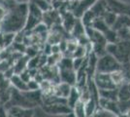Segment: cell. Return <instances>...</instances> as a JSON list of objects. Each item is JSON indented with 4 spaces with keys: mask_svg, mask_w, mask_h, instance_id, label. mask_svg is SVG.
I'll list each match as a JSON object with an SVG mask.
<instances>
[{
    "mask_svg": "<svg viewBox=\"0 0 130 117\" xmlns=\"http://www.w3.org/2000/svg\"><path fill=\"white\" fill-rule=\"evenodd\" d=\"M28 16V3H15L0 22L2 33H18L24 29Z\"/></svg>",
    "mask_w": 130,
    "mask_h": 117,
    "instance_id": "obj_1",
    "label": "cell"
},
{
    "mask_svg": "<svg viewBox=\"0 0 130 117\" xmlns=\"http://www.w3.org/2000/svg\"><path fill=\"white\" fill-rule=\"evenodd\" d=\"M40 108L45 113L53 116H64L72 114V109L67 105V100L57 98L54 95L43 96V102Z\"/></svg>",
    "mask_w": 130,
    "mask_h": 117,
    "instance_id": "obj_2",
    "label": "cell"
},
{
    "mask_svg": "<svg viewBox=\"0 0 130 117\" xmlns=\"http://www.w3.org/2000/svg\"><path fill=\"white\" fill-rule=\"evenodd\" d=\"M106 51L115 57L121 66L130 62V41H119L117 43L107 44Z\"/></svg>",
    "mask_w": 130,
    "mask_h": 117,
    "instance_id": "obj_3",
    "label": "cell"
},
{
    "mask_svg": "<svg viewBox=\"0 0 130 117\" xmlns=\"http://www.w3.org/2000/svg\"><path fill=\"white\" fill-rule=\"evenodd\" d=\"M122 68L121 63L117 59H115L110 54H106L104 56L98 58L97 66H96V72L111 74L115 71H119Z\"/></svg>",
    "mask_w": 130,
    "mask_h": 117,
    "instance_id": "obj_4",
    "label": "cell"
},
{
    "mask_svg": "<svg viewBox=\"0 0 130 117\" xmlns=\"http://www.w3.org/2000/svg\"><path fill=\"white\" fill-rule=\"evenodd\" d=\"M44 13L33 3H28V16L23 31H32L40 22H43Z\"/></svg>",
    "mask_w": 130,
    "mask_h": 117,
    "instance_id": "obj_5",
    "label": "cell"
},
{
    "mask_svg": "<svg viewBox=\"0 0 130 117\" xmlns=\"http://www.w3.org/2000/svg\"><path fill=\"white\" fill-rule=\"evenodd\" d=\"M94 84L96 85L98 90H111L117 89L118 87L115 85V83L112 80L111 74L106 73H95L92 78Z\"/></svg>",
    "mask_w": 130,
    "mask_h": 117,
    "instance_id": "obj_6",
    "label": "cell"
},
{
    "mask_svg": "<svg viewBox=\"0 0 130 117\" xmlns=\"http://www.w3.org/2000/svg\"><path fill=\"white\" fill-rule=\"evenodd\" d=\"M109 10L116 15H125L130 17V4L120 0H107Z\"/></svg>",
    "mask_w": 130,
    "mask_h": 117,
    "instance_id": "obj_7",
    "label": "cell"
},
{
    "mask_svg": "<svg viewBox=\"0 0 130 117\" xmlns=\"http://www.w3.org/2000/svg\"><path fill=\"white\" fill-rule=\"evenodd\" d=\"M43 22L48 27V28H54L55 25L61 24V16L57 10L52 9L50 11L44 13Z\"/></svg>",
    "mask_w": 130,
    "mask_h": 117,
    "instance_id": "obj_8",
    "label": "cell"
},
{
    "mask_svg": "<svg viewBox=\"0 0 130 117\" xmlns=\"http://www.w3.org/2000/svg\"><path fill=\"white\" fill-rule=\"evenodd\" d=\"M58 75H59L60 82H64L71 86H76L77 74L74 68H59L58 67Z\"/></svg>",
    "mask_w": 130,
    "mask_h": 117,
    "instance_id": "obj_9",
    "label": "cell"
},
{
    "mask_svg": "<svg viewBox=\"0 0 130 117\" xmlns=\"http://www.w3.org/2000/svg\"><path fill=\"white\" fill-rule=\"evenodd\" d=\"M96 2V0H81V1H77L74 11H73V15L77 18V19H81L83 15L87 11H89L91 9L93 4Z\"/></svg>",
    "mask_w": 130,
    "mask_h": 117,
    "instance_id": "obj_10",
    "label": "cell"
},
{
    "mask_svg": "<svg viewBox=\"0 0 130 117\" xmlns=\"http://www.w3.org/2000/svg\"><path fill=\"white\" fill-rule=\"evenodd\" d=\"M9 117H34L35 109L24 108L21 106H10L6 107Z\"/></svg>",
    "mask_w": 130,
    "mask_h": 117,
    "instance_id": "obj_11",
    "label": "cell"
},
{
    "mask_svg": "<svg viewBox=\"0 0 130 117\" xmlns=\"http://www.w3.org/2000/svg\"><path fill=\"white\" fill-rule=\"evenodd\" d=\"M98 106H99V108H101L103 110H106V111L111 112V113H114L116 115H119V113H120L119 101H117V100H106V99L99 98Z\"/></svg>",
    "mask_w": 130,
    "mask_h": 117,
    "instance_id": "obj_12",
    "label": "cell"
},
{
    "mask_svg": "<svg viewBox=\"0 0 130 117\" xmlns=\"http://www.w3.org/2000/svg\"><path fill=\"white\" fill-rule=\"evenodd\" d=\"M72 87L69 84L64 83V82H59L57 84H54V95L56 96L57 98H60V99H67L68 96L70 94L71 90H72Z\"/></svg>",
    "mask_w": 130,
    "mask_h": 117,
    "instance_id": "obj_13",
    "label": "cell"
},
{
    "mask_svg": "<svg viewBox=\"0 0 130 117\" xmlns=\"http://www.w3.org/2000/svg\"><path fill=\"white\" fill-rule=\"evenodd\" d=\"M90 10L96 18H103L104 15L110 11L107 4V0H96V2L93 4Z\"/></svg>",
    "mask_w": 130,
    "mask_h": 117,
    "instance_id": "obj_14",
    "label": "cell"
},
{
    "mask_svg": "<svg viewBox=\"0 0 130 117\" xmlns=\"http://www.w3.org/2000/svg\"><path fill=\"white\" fill-rule=\"evenodd\" d=\"M81 92H80V90L77 88L76 86H73L72 87V90H71L70 94L68 96V98L66 99L67 100V105L69 106L71 109H73L74 108V106H76L77 103L80 101L81 100Z\"/></svg>",
    "mask_w": 130,
    "mask_h": 117,
    "instance_id": "obj_15",
    "label": "cell"
},
{
    "mask_svg": "<svg viewBox=\"0 0 130 117\" xmlns=\"http://www.w3.org/2000/svg\"><path fill=\"white\" fill-rule=\"evenodd\" d=\"M10 82H11L12 87H13L14 89L20 91V92H25V91H28L27 83L25 82V81L22 80L19 74H14V75L10 78Z\"/></svg>",
    "mask_w": 130,
    "mask_h": 117,
    "instance_id": "obj_16",
    "label": "cell"
},
{
    "mask_svg": "<svg viewBox=\"0 0 130 117\" xmlns=\"http://www.w3.org/2000/svg\"><path fill=\"white\" fill-rule=\"evenodd\" d=\"M113 29L116 31H119L121 29L125 28H130V17L125 16V15H119L117 18V21L115 22V24L112 27Z\"/></svg>",
    "mask_w": 130,
    "mask_h": 117,
    "instance_id": "obj_17",
    "label": "cell"
},
{
    "mask_svg": "<svg viewBox=\"0 0 130 117\" xmlns=\"http://www.w3.org/2000/svg\"><path fill=\"white\" fill-rule=\"evenodd\" d=\"M29 60H30V59H29L27 56L20 57V58L16 61L15 64L13 66L15 74H21L22 71H24L25 69H27V64H28Z\"/></svg>",
    "mask_w": 130,
    "mask_h": 117,
    "instance_id": "obj_18",
    "label": "cell"
},
{
    "mask_svg": "<svg viewBox=\"0 0 130 117\" xmlns=\"http://www.w3.org/2000/svg\"><path fill=\"white\" fill-rule=\"evenodd\" d=\"M118 96H119V88L111 90H99V98L102 99L119 101Z\"/></svg>",
    "mask_w": 130,
    "mask_h": 117,
    "instance_id": "obj_19",
    "label": "cell"
},
{
    "mask_svg": "<svg viewBox=\"0 0 130 117\" xmlns=\"http://www.w3.org/2000/svg\"><path fill=\"white\" fill-rule=\"evenodd\" d=\"M91 28H94L96 31H98V32H100V33L102 34L106 33L109 29L111 28L106 22H104V20L102 18H96L94 20L93 23H92Z\"/></svg>",
    "mask_w": 130,
    "mask_h": 117,
    "instance_id": "obj_20",
    "label": "cell"
},
{
    "mask_svg": "<svg viewBox=\"0 0 130 117\" xmlns=\"http://www.w3.org/2000/svg\"><path fill=\"white\" fill-rule=\"evenodd\" d=\"M85 107H86V113L87 117H91L99 108L98 101L93 99H88L87 101H85Z\"/></svg>",
    "mask_w": 130,
    "mask_h": 117,
    "instance_id": "obj_21",
    "label": "cell"
},
{
    "mask_svg": "<svg viewBox=\"0 0 130 117\" xmlns=\"http://www.w3.org/2000/svg\"><path fill=\"white\" fill-rule=\"evenodd\" d=\"M95 19H96L95 15L92 13L91 10H89L87 13H85L80 20H81L82 23L84 24V27L87 28H91L92 23H93Z\"/></svg>",
    "mask_w": 130,
    "mask_h": 117,
    "instance_id": "obj_22",
    "label": "cell"
},
{
    "mask_svg": "<svg viewBox=\"0 0 130 117\" xmlns=\"http://www.w3.org/2000/svg\"><path fill=\"white\" fill-rule=\"evenodd\" d=\"M72 114L74 117H87V113H86L85 101L80 100L72 109Z\"/></svg>",
    "mask_w": 130,
    "mask_h": 117,
    "instance_id": "obj_23",
    "label": "cell"
},
{
    "mask_svg": "<svg viewBox=\"0 0 130 117\" xmlns=\"http://www.w3.org/2000/svg\"><path fill=\"white\" fill-rule=\"evenodd\" d=\"M30 2L33 3L34 5L36 6L38 9H40L43 13H46V12H48L53 9L52 3L50 1H48V0H31Z\"/></svg>",
    "mask_w": 130,
    "mask_h": 117,
    "instance_id": "obj_24",
    "label": "cell"
},
{
    "mask_svg": "<svg viewBox=\"0 0 130 117\" xmlns=\"http://www.w3.org/2000/svg\"><path fill=\"white\" fill-rule=\"evenodd\" d=\"M119 101H126L130 100V92L127 87V82L122 84L120 87H119Z\"/></svg>",
    "mask_w": 130,
    "mask_h": 117,
    "instance_id": "obj_25",
    "label": "cell"
},
{
    "mask_svg": "<svg viewBox=\"0 0 130 117\" xmlns=\"http://www.w3.org/2000/svg\"><path fill=\"white\" fill-rule=\"evenodd\" d=\"M117 18H118V15H116V14L113 13V12L108 11L105 15H104L102 19H103L104 22H106L110 28H112V27L115 24L116 21H117Z\"/></svg>",
    "mask_w": 130,
    "mask_h": 117,
    "instance_id": "obj_26",
    "label": "cell"
},
{
    "mask_svg": "<svg viewBox=\"0 0 130 117\" xmlns=\"http://www.w3.org/2000/svg\"><path fill=\"white\" fill-rule=\"evenodd\" d=\"M91 117H118V115H116L114 113H111L109 111L103 110L101 108H98L97 111L95 112Z\"/></svg>",
    "mask_w": 130,
    "mask_h": 117,
    "instance_id": "obj_27",
    "label": "cell"
},
{
    "mask_svg": "<svg viewBox=\"0 0 130 117\" xmlns=\"http://www.w3.org/2000/svg\"><path fill=\"white\" fill-rule=\"evenodd\" d=\"M34 117H74V116H73V114L64 115V116H53V115H49V114L45 113L40 107H38V108L35 109V115H34Z\"/></svg>",
    "mask_w": 130,
    "mask_h": 117,
    "instance_id": "obj_28",
    "label": "cell"
},
{
    "mask_svg": "<svg viewBox=\"0 0 130 117\" xmlns=\"http://www.w3.org/2000/svg\"><path fill=\"white\" fill-rule=\"evenodd\" d=\"M28 91H38L40 90V83H38L35 79H31L27 82Z\"/></svg>",
    "mask_w": 130,
    "mask_h": 117,
    "instance_id": "obj_29",
    "label": "cell"
},
{
    "mask_svg": "<svg viewBox=\"0 0 130 117\" xmlns=\"http://www.w3.org/2000/svg\"><path fill=\"white\" fill-rule=\"evenodd\" d=\"M0 117H9L8 110L3 105H0Z\"/></svg>",
    "mask_w": 130,
    "mask_h": 117,
    "instance_id": "obj_30",
    "label": "cell"
},
{
    "mask_svg": "<svg viewBox=\"0 0 130 117\" xmlns=\"http://www.w3.org/2000/svg\"><path fill=\"white\" fill-rule=\"evenodd\" d=\"M31 0H15L16 3H29Z\"/></svg>",
    "mask_w": 130,
    "mask_h": 117,
    "instance_id": "obj_31",
    "label": "cell"
},
{
    "mask_svg": "<svg viewBox=\"0 0 130 117\" xmlns=\"http://www.w3.org/2000/svg\"><path fill=\"white\" fill-rule=\"evenodd\" d=\"M127 87H128V90H129V92H130V80L127 82Z\"/></svg>",
    "mask_w": 130,
    "mask_h": 117,
    "instance_id": "obj_32",
    "label": "cell"
},
{
    "mask_svg": "<svg viewBox=\"0 0 130 117\" xmlns=\"http://www.w3.org/2000/svg\"><path fill=\"white\" fill-rule=\"evenodd\" d=\"M57 1H60V0H51V3H54V2H57Z\"/></svg>",
    "mask_w": 130,
    "mask_h": 117,
    "instance_id": "obj_33",
    "label": "cell"
},
{
    "mask_svg": "<svg viewBox=\"0 0 130 117\" xmlns=\"http://www.w3.org/2000/svg\"><path fill=\"white\" fill-rule=\"evenodd\" d=\"M64 1H81V0H64Z\"/></svg>",
    "mask_w": 130,
    "mask_h": 117,
    "instance_id": "obj_34",
    "label": "cell"
},
{
    "mask_svg": "<svg viewBox=\"0 0 130 117\" xmlns=\"http://www.w3.org/2000/svg\"><path fill=\"white\" fill-rule=\"evenodd\" d=\"M5 1H12V0H5Z\"/></svg>",
    "mask_w": 130,
    "mask_h": 117,
    "instance_id": "obj_35",
    "label": "cell"
},
{
    "mask_svg": "<svg viewBox=\"0 0 130 117\" xmlns=\"http://www.w3.org/2000/svg\"><path fill=\"white\" fill-rule=\"evenodd\" d=\"M48 1H50V2H51V0H48Z\"/></svg>",
    "mask_w": 130,
    "mask_h": 117,
    "instance_id": "obj_36",
    "label": "cell"
},
{
    "mask_svg": "<svg viewBox=\"0 0 130 117\" xmlns=\"http://www.w3.org/2000/svg\"><path fill=\"white\" fill-rule=\"evenodd\" d=\"M0 61H1V59H0Z\"/></svg>",
    "mask_w": 130,
    "mask_h": 117,
    "instance_id": "obj_37",
    "label": "cell"
}]
</instances>
